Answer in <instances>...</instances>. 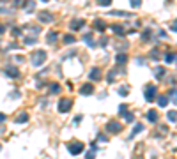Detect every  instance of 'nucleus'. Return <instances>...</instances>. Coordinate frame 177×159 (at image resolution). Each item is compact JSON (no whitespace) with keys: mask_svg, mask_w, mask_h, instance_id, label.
<instances>
[{"mask_svg":"<svg viewBox=\"0 0 177 159\" xmlns=\"http://www.w3.org/2000/svg\"><path fill=\"white\" fill-rule=\"evenodd\" d=\"M165 73H166V71H165L163 67H156V78H158V80H161V78L165 76Z\"/></svg>","mask_w":177,"mask_h":159,"instance_id":"412c9836","label":"nucleus"},{"mask_svg":"<svg viewBox=\"0 0 177 159\" xmlns=\"http://www.w3.org/2000/svg\"><path fill=\"white\" fill-rule=\"evenodd\" d=\"M163 59H165V62H166V64H172V62H173V59H175V55H173V53H166V55H165Z\"/></svg>","mask_w":177,"mask_h":159,"instance_id":"5701e85b","label":"nucleus"},{"mask_svg":"<svg viewBox=\"0 0 177 159\" xmlns=\"http://www.w3.org/2000/svg\"><path fill=\"white\" fill-rule=\"evenodd\" d=\"M94 92V87L91 85V83H85V85H81V88H80V94L81 95H91Z\"/></svg>","mask_w":177,"mask_h":159,"instance_id":"423d86ee","label":"nucleus"},{"mask_svg":"<svg viewBox=\"0 0 177 159\" xmlns=\"http://www.w3.org/2000/svg\"><path fill=\"white\" fill-rule=\"evenodd\" d=\"M151 59H152V60H159V49H158V48H154V49L151 51Z\"/></svg>","mask_w":177,"mask_h":159,"instance_id":"4be33fe9","label":"nucleus"},{"mask_svg":"<svg viewBox=\"0 0 177 159\" xmlns=\"http://www.w3.org/2000/svg\"><path fill=\"white\" fill-rule=\"evenodd\" d=\"M119 94L120 95H127V88H119Z\"/></svg>","mask_w":177,"mask_h":159,"instance_id":"473e14b6","label":"nucleus"},{"mask_svg":"<svg viewBox=\"0 0 177 159\" xmlns=\"http://www.w3.org/2000/svg\"><path fill=\"white\" fill-rule=\"evenodd\" d=\"M71 108H73V101H71V99H60V102H59V112L66 113V112H69Z\"/></svg>","mask_w":177,"mask_h":159,"instance_id":"7ed1b4c3","label":"nucleus"},{"mask_svg":"<svg viewBox=\"0 0 177 159\" xmlns=\"http://www.w3.org/2000/svg\"><path fill=\"white\" fill-rule=\"evenodd\" d=\"M4 120H6V115H4V113H0V124H2Z\"/></svg>","mask_w":177,"mask_h":159,"instance_id":"e433bc0d","label":"nucleus"},{"mask_svg":"<svg viewBox=\"0 0 177 159\" xmlns=\"http://www.w3.org/2000/svg\"><path fill=\"white\" fill-rule=\"evenodd\" d=\"M83 25H85V21H83V20H73L69 27H71V30H76V28H81Z\"/></svg>","mask_w":177,"mask_h":159,"instance_id":"6e6552de","label":"nucleus"},{"mask_svg":"<svg viewBox=\"0 0 177 159\" xmlns=\"http://www.w3.org/2000/svg\"><path fill=\"white\" fill-rule=\"evenodd\" d=\"M67 148H69V152L73 154V155H78V154H81L83 152V143L81 141H73V143H69L67 145Z\"/></svg>","mask_w":177,"mask_h":159,"instance_id":"f03ea898","label":"nucleus"},{"mask_svg":"<svg viewBox=\"0 0 177 159\" xmlns=\"http://www.w3.org/2000/svg\"><path fill=\"white\" fill-rule=\"evenodd\" d=\"M50 87H52V88H50L52 94H59V92H60V85H59V83H52Z\"/></svg>","mask_w":177,"mask_h":159,"instance_id":"b1692460","label":"nucleus"},{"mask_svg":"<svg viewBox=\"0 0 177 159\" xmlns=\"http://www.w3.org/2000/svg\"><path fill=\"white\" fill-rule=\"evenodd\" d=\"M112 14H115V16H129V13H126V11H113Z\"/></svg>","mask_w":177,"mask_h":159,"instance_id":"cd10ccee","label":"nucleus"},{"mask_svg":"<svg viewBox=\"0 0 177 159\" xmlns=\"http://www.w3.org/2000/svg\"><path fill=\"white\" fill-rule=\"evenodd\" d=\"M57 37H59V34H57V32H50V34H48V42H52V44H53V42L57 41Z\"/></svg>","mask_w":177,"mask_h":159,"instance_id":"6ab92c4d","label":"nucleus"},{"mask_svg":"<svg viewBox=\"0 0 177 159\" xmlns=\"http://www.w3.org/2000/svg\"><path fill=\"white\" fill-rule=\"evenodd\" d=\"M112 30H113L117 35H122V34H124V28H122L120 25H112Z\"/></svg>","mask_w":177,"mask_h":159,"instance_id":"dca6fc26","label":"nucleus"},{"mask_svg":"<svg viewBox=\"0 0 177 159\" xmlns=\"http://www.w3.org/2000/svg\"><path fill=\"white\" fill-rule=\"evenodd\" d=\"M44 62H46V51H44V49H37L34 55H32V64H34L35 67H39V66H42Z\"/></svg>","mask_w":177,"mask_h":159,"instance_id":"f257e3e1","label":"nucleus"},{"mask_svg":"<svg viewBox=\"0 0 177 159\" xmlns=\"http://www.w3.org/2000/svg\"><path fill=\"white\" fill-rule=\"evenodd\" d=\"M6 74L11 76V78H18V67H7L6 69Z\"/></svg>","mask_w":177,"mask_h":159,"instance_id":"f8f14e48","label":"nucleus"},{"mask_svg":"<svg viewBox=\"0 0 177 159\" xmlns=\"http://www.w3.org/2000/svg\"><path fill=\"white\" fill-rule=\"evenodd\" d=\"M142 129H144V126H142V124H137V126H135V129H133V136H135L137 133H140Z\"/></svg>","mask_w":177,"mask_h":159,"instance_id":"bb28decb","label":"nucleus"},{"mask_svg":"<svg viewBox=\"0 0 177 159\" xmlns=\"http://www.w3.org/2000/svg\"><path fill=\"white\" fill-rule=\"evenodd\" d=\"M124 119H126V122H133V113L131 112H126L124 113Z\"/></svg>","mask_w":177,"mask_h":159,"instance_id":"a878e982","label":"nucleus"},{"mask_svg":"<svg viewBox=\"0 0 177 159\" xmlns=\"http://www.w3.org/2000/svg\"><path fill=\"white\" fill-rule=\"evenodd\" d=\"M172 30H173V32H177V20L172 23Z\"/></svg>","mask_w":177,"mask_h":159,"instance_id":"f704fd0d","label":"nucleus"},{"mask_svg":"<svg viewBox=\"0 0 177 159\" xmlns=\"http://www.w3.org/2000/svg\"><path fill=\"white\" fill-rule=\"evenodd\" d=\"M94 27H96L99 32H105V30H106V25H105V21H103V20H99V18L94 21Z\"/></svg>","mask_w":177,"mask_h":159,"instance_id":"9b49d317","label":"nucleus"},{"mask_svg":"<svg viewBox=\"0 0 177 159\" xmlns=\"http://www.w3.org/2000/svg\"><path fill=\"white\" fill-rule=\"evenodd\" d=\"M39 20H41L42 23H50V21H53L52 14H48V13H41V14H39Z\"/></svg>","mask_w":177,"mask_h":159,"instance_id":"9d476101","label":"nucleus"},{"mask_svg":"<svg viewBox=\"0 0 177 159\" xmlns=\"http://www.w3.org/2000/svg\"><path fill=\"white\" fill-rule=\"evenodd\" d=\"M175 59H177V57H175Z\"/></svg>","mask_w":177,"mask_h":159,"instance_id":"58836bf2","label":"nucleus"},{"mask_svg":"<svg viewBox=\"0 0 177 159\" xmlns=\"http://www.w3.org/2000/svg\"><path fill=\"white\" fill-rule=\"evenodd\" d=\"M117 64H126V60H127V57L124 55V53H119V55H117Z\"/></svg>","mask_w":177,"mask_h":159,"instance_id":"f3484780","label":"nucleus"},{"mask_svg":"<svg viewBox=\"0 0 177 159\" xmlns=\"http://www.w3.org/2000/svg\"><path fill=\"white\" fill-rule=\"evenodd\" d=\"M156 90H158L156 85H147V88H145V99L147 101H152L156 97Z\"/></svg>","mask_w":177,"mask_h":159,"instance_id":"20e7f679","label":"nucleus"},{"mask_svg":"<svg viewBox=\"0 0 177 159\" xmlns=\"http://www.w3.org/2000/svg\"><path fill=\"white\" fill-rule=\"evenodd\" d=\"M106 42H108V39H106V37H103V39H101V46H106Z\"/></svg>","mask_w":177,"mask_h":159,"instance_id":"c9c22d12","label":"nucleus"},{"mask_svg":"<svg viewBox=\"0 0 177 159\" xmlns=\"http://www.w3.org/2000/svg\"><path fill=\"white\" fill-rule=\"evenodd\" d=\"M25 42H27V44H34V42H35V39H34V37H27V39H25Z\"/></svg>","mask_w":177,"mask_h":159,"instance_id":"2f4dec72","label":"nucleus"},{"mask_svg":"<svg viewBox=\"0 0 177 159\" xmlns=\"http://www.w3.org/2000/svg\"><path fill=\"white\" fill-rule=\"evenodd\" d=\"M27 120H28V115H27V113H20V115L14 119V122H16V124H25Z\"/></svg>","mask_w":177,"mask_h":159,"instance_id":"ddd939ff","label":"nucleus"},{"mask_svg":"<svg viewBox=\"0 0 177 159\" xmlns=\"http://www.w3.org/2000/svg\"><path fill=\"white\" fill-rule=\"evenodd\" d=\"M147 120L149 122H158V112L156 110H151V112H147Z\"/></svg>","mask_w":177,"mask_h":159,"instance_id":"1a4fd4ad","label":"nucleus"},{"mask_svg":"<svg viewBox=\"0 0 177 159\" xmlns=\"http://www.w3.org/2000/svg\"><path fill=\"white\" fill-rule=\"evenodd\" d=\"M4 30H6V27H4V25H0V34H2Z\"/></svg>","mask_w":177,"mask_h":159,"instance_id":"4c0bfd02","label":"nucleus"},{"mask_svg":"<svg viewBox=\"0 0 177 159\" xmlns=\"http://www.w3.org/2000/svg\"><path fill=\"white\" fill-rule=\"evenodd\" d=\"M88 78H91L92 81H99V80H101V71H99V67H92L91 73H88Z\"/></svg>","mask_w":177,"mask_h":159,"instance_id":"39448f33","label":"nucleus"},{"mask_svg":"<svg viewBox=\"0 0 177 159\" xmlns=\"http://www.w3.org/2000/svg\"><path fill=\"white\" fill-rule=\"evenodd\" d=\"M158 104L161 106V108H165V106L168 104V95H159L158 97Z\"/></svg>","mask_w":177,"mask_h":159,"instance_id":"4468645a","label":"nucleus"},{"mask_svg":"<svg viewBox=\"0 0 177 159\" xmlns=\"http://www.w3.org/2000/svg\"><path fill=\"white\" fill-rule=\"evenodd\" d=\"M131 6H133V7H140V2H138V0H133Z\"/></svg>","mask_w":177,"mask_h":159,"instance_id":"72a5a7b5","label":"nucleus"},{"mask_svg":"<svg viewBox=\"0 0 177 159\" xmlns=\"http://www.w3.org/2000/svg\"><path fill=\"white\" fill-rule=\"evenodd\" d=\"M106 129H108L110 133H119V131H120V124L115 122V120H112V122L106 124Z\"/></svg>","mask_w":177,"mask_h":159,"instance_id":"0eeeda50","label":"nucleus"},{"mask_svg":"<svg viewBox=\"0 0 177 159\" xmlns=\"http://www.w3.org/2000/svg\"><path fill=\"white\" fill-rule=\"evenodd\" d=\"M85 41H87V44L91 46V48H94V46H96V42H94V39L91 37V34H85Z\"/></svg>","mask_w":177,"mask_h":159,"instance_id":"a211bd4d","label":"nucleus"},{"mask_svg":"<svg viewBox=\"0 0 177 159\" xmlns=\"http://www.w3.org/2000/svg\"><path fill=\"white\" fill-rule=\"evenodd\" d=\"M126 112H127V108H126V104H120V106H119V113H122V115H124Z\"/></svg>","mask_w":177,"mask_h":159,"instance_id":"c756f323","label":"nucleus"},{"mask_svg":"<svg viewBox=\"0 0 177 159\" xmlns=\"http://www.w3.org/2000/svg\"><path fill=\"white\" fill-rule=\"evenodd\" d=\"M94 155H96V150H91V152H87V157L85 159H94Z\"/></svg>","mask_w":177,"mask_h":159,"instance_id":"7c9ffc66","label":"nucleus"},{"mask_svg":"<svg viewBox=\"0 0 177 159\" xmlns=\"http://www.w3.org/2000/svg\"><path fill=\"white\" fill-rule=\"evenodd\" d=\"M168 95L172 97V102H173V104H177V88H170Z\"/></svg>","mask_w":177,"mask_h":159,"instance_id":"2eb2a0df","label":"nucleus"},{"mask_svg":"<svg viewBox=\"0 0 177 159\" xmlns=\"http://www.w3.org/2000/svg\"><path fill=\"white\" fill-rule=\"evenodd\" d=\"M168 120L170 122H177V112H168Z\"/></svg>","mask_w":177,"mask_h":159,"instance_id":"393cba45","label":"nucleus"},{"mask_svg":"<svg viewBox=\"0 0 177 159\" xmlns=\"http://www.w3.org/2000/svg\"><path fill=\"white\" fill-rule=\"evenodd\" d=\"M110 4H112L110 0H99V6H101V7H108Z\"/></svg>","mask_w":177,"mask_h":159,"instance_id":"c85d7f7f","label":"nucleus"},{"mask_svg":"<svg viewBox=\"0 0 177 159\" xmlns=\"http://www.w3.org/2000/svg\"><path fill=\"white\" fill-rule=\"evenodd\" d=\"M74 41H76V37H74V35H69V34H66V35H64V42H67V44H73Z\"/></svg>","mask_w":177,"mask_h":159,"instance_id":"aec40b11","label":"nucleus"}]
</instances>
